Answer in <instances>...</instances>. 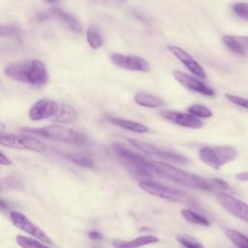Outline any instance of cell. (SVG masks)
I'll list each match as a JSON object with an SVG mask.
<instances>
[{"label": "cell", "instance_id": "1", "mask_svg": "<svg viewBox=\"0 0 248 248\" xmlns=\"http://www.w3.org/2000/svg\"><path fill=\"white\" fill-rule=\"evenodd\" d=\"M4 74L11 79L34 86L46 84L49 78L46 64L38 59L12 63L4 69Z\"/></svg>", "mask_w": 248, "mask_h": 248}, {"label": "cell", "instance_id": "2", "mask_svg": "<svg viewBox=\"0 0 248 248\" xmlns=\"http://www.w3.org/2000/svg\"><path fill=\"white\" fill-rule=\"evenodd\" d=\"M150 169L153 175L165 177L178 184L189 186L195 189H200L202 191H212L216 187L213 182L205 180L199 175L179 170L166 163L150 161Z\"/></svg>", "mask_w": 248, "mask_h": 248}, {"label": "cell", "instance_id": "3", "mask_svg": "<svg viewBox=\"0 0 248 248\" xmlns=\"http://www.w3.org/2000/svg\"><path fill=\"white\" fill-rule=\"evenodd\" d=\"M19 130L26 134L39 136L46 140L61 141L65 143H71L75 145H82L86 142V138L83 134L78 131H75L73 129H70L68 127L57 125V124L40 127V128L24 127Z\"/></svg>", "mask_w": 248, "mask_h": 248}, {"label": "cell", "instance_id": "4", "mask_svg": "<svg viewBox=\"0 0 248 248\" xmlns=\"http://www.w3.org/2000/svg\"><path fill=\"white\" fill-rule=\"evenodd\" d=\"M113 149L125 168L133 174L141 177L153 176L150 169V161L141 155L128 149L121 143H115Z\"/></svg>", "mask_w": 248, "mask_h": 248}, {"label": "cell", "instance_id": "5", "mask_svg": "<svg viewBox=\"0 0 248 248\" xmlns=\"http://www.w3.org/2000/svg\"><path fill=\"white\" fill-rule=\"evenodd\" d=\"M139 186L143 191L147 192L152 196L168 200L173 202H179L188 205H196V200L181 190L169 187L151 180H141L139 182Z\"/></svg>", "mask_w": 248, "mask_h": 248}, {"label": "cell", "instance_id": "6", "mask_svg": "<svg viewBox=\"0 0 248 248\" xmlns=\"http://www.w3.org/2000/svg\"><path fill=\"white\" fill-rule=\"evenodd\" d=\"M199 157L207 166L219 170L237 157V150L229 145L203 146L199 150Z\"/></svg>", "mask_w": 248, "mask_h": 248}, {"label": "cell", "instance_id": "7", "mask_svg": "<svg viewBox=\"0 0 248 248\" xmlns=\"http://www.w3.org/2000/svg\"><path fill=\"white\" fill-rule=\"evenodd\" d=\"M0 144L11 148L35 152H44L46 149V144L37 138L25 134L4 133V131L0 132Z\"/></svg>", "mask_w": 248, "mask_h": 248}, {"label": "cell", "instance_id": "8", "mask_svg": "<svg viewBox=\"0 0 248 248\" xmlns=\"http://www.w3.org/2000/svg\"><path fill=\"white\" fill-rule=\"evenodd\" d=\"M129 142L134 147H136L137 149L140 150L143 153H146L149 155H154V156L163 158L167 161L176 163V164H187L188 163V159L184 155L177 153L175 151L163 149V148H160V147H158L154 144H151L149 142L142 141V140H136V139H130Z\"/></svg>", "mask_w": 248, "mask_h": 248}, {"label": "cell", "instance_id": "9", "mask_svg": "<svg viewBox=\"0 0 248 248\" xmlns=\"http://www.w3.org/2000/svg\"><path fill=\"white\" fill-rule=\"evenodd\" d=\"M9 216H10V220L12 221V223L19 230L34 236L35 238L44 242L45 244L53 245L51 238L41 228H39L37 225H35L33 222H31L24 214H22L18 211H16V210H12V211H10Z\"/></svg>", "mask_w": 248, "mask_h": 248}, {"label": "cell", "instance_id": "10", "mask_svg": "<svg viewBox=\"0 0 248 248\" xmlns=\"http://www.w3.org/2000/svg\"><path fill=\"white\" fill-rule=\"evenodd\" d=\"M219 204L233 216L248 223V204L227 193H219L216 196Z\"/></svg>", "mask_w": 248, "mask_h": 248}, {"label": "cell", "instance_id": "11", "mask_svg": "<svg viewBox=\"0 0 248 248\" xmlns=\"http://www.w3.org/2000/svg\"><path fill=\"white\" fill-rule=\"evenodd\" d=\"M110 59L115 66L122 69L138 72H147L149 70L148 61L140 56L115 52L110 55Z\"/></svg>", "mask_w": 248, "mask_h": 248}, {"label": "cell", "instance_id": "12", "mask_svg": "<svg viewBox=\"0 0 248 248\" xmlns=\"http://www.w3.org/2000/svg\"><path fill=\"white\" fill-rule=\"evenodd\" d=\"M59 104L49 99H41L30 108L28 115L33 121L51 118L58 110Z\"/></svg>", "mask_w": 248, "mask_h": 248}, {"label": "cell", "instance_id": "13", "mask_svg": "<svg viewBox=\"0 0 248 248\" xmlns=\"http://www.w3.org/2000/svg\"><path fill=\"white\" fill-rule=\"evenodd\" d=\"M172 76L175 78L176 81H178L183 87L187 88L188 90L205 95V96H213L214 90L212 88H210L209 86L205 85L203 82H202L201 80L191 77L190 75L181 72V71H173L172 72Z\"/></svg>", "mask_w": 248, "mask_h": 248}, {"label": "cell", "instance_id": "14", "mask_svg": "<svg viewBox=\"0 0 248 248\" xmlns=\"http://www.w3.org/2000/svg\"><path fill=\"white\" fill-rule=\"evenodd\" d=\"M161 115L168 121L181 127L200 129L203 126L202 120L190 113H184L176 110H162Z\"/></svg>", "mask_w": 248, "mask_h": 248}, {"label": "cell", "instance_id": "15", "mask_svg": "<svg viewBox=\"0 0 248 248\" xmlns=\"http://www.w3.org/2000/svg\"><path fill=\"white\" fill-rule=\"evenodd\" d=\"M167 48L189 70L191 71L195 76L198 78H204L206 77V74L203 70V68L184 49L180 48L179 46H171L169 45Z\"/></svg>", "mask_w": 248, "mask_h": 248}, {"label": "cell", "instance_id": "16", "mask_svg": "<svg viewBox=\"0 0 248 248\" xmlns=\"http://www.w3.org/2000/svg\"><path fill=\"white\" fill-rule=\"evenodd\" d=\"M222 41L234 54L239 56H246L248 54V35H224Z\"/></svg>", "mask_w": 248, "mask_h": 248}, {"label": "cell", "instance_id": "17", "mask_svg": "<svg viewBox=\"0 0 248 248\" xmlns=\"http://www.w3.org/2000/svg\"><path fill=\"white\" fill-rule=\"evenodd\" d=\"M78 118L77 110L65 104H59L57 112L50 118L54 123H72Z\"/></svg>", "mask_w": 248, "mask_h": 248}, {"label": "cell", "instance_id": "18", "mask_svg": "<svg viewBox=\"0 0 248 248\" xmlns=\"http://www.w3.org/2000/svg\"><path fill=\"white\" fill-rule=\"evenodd\" d=\"M159 241V238H157L154 235H142L139 236L135 239L126 241V240H114L112 241V246L115 248H127V247H140L146 244L156 243Z\"/></svg>", "mask_w": 248, "mask_h": 248}, {"label": "cell", "instance_id": "19", "mask_svg": "<svg viewBox=\"0 0 248 248\" xmlns=\"http://www.w3.org/2000/svg\"><path fill=\"white\" fill-rule=\"evenodd\" d=\"M51 12L58 17L60 18L72 31L76 33H79L82 30V26L80 22L71 14L59 9V8H52Z\"/></svg>", "mask_w": 248, "mask_h": 248}, {"label": "cell", "instance_id": "20", "mask_svg": "<svg viewBox=\"0 0 248 248\" xmlns=\"http://www.w3.org/2000/svg\"><path fill=\"white\" fill-rule=\"evenodd\" d=\"M134 100L138 105L146 108H160L164 105V101L161 98L143 92L137 93L134 96Z\"/></svg>", "mask_w": 248, "mask_h": 248}, {"label": "cell", "instance_id": "21", "mask_svg": "<svg viewBox=\"0 0 248 248\" xmlns=\"http://www.w3.org/2000/svg\"><path fill=\"white\" fill-rule=\"evenodd\" d=\"M108 120L113 123L116 126H119L123 129L132 131V132H136V133H147L148 132V128L143 125L140 124L139 122H135L132 120H127V119H122V118H117V117H108Z\"/></svg>", "mask_w": 248, "mask_h": 248}, {"label": "cell", "instance_id": "22", "mask_svg": "<svg viewBox=\"0 0 248 248\" xmlns=\"http://www.w3.org/2000/svg\"><path fill=\"white\" fill-rule=\"evenodd\" d=\"M86 39H87L88 45L93 49L100 48L104 44L103 36H102L99 28L94 24H90L88 26L87 31H86Z\"/></svg>", "mask_w": 248, "mask_h": 248}, {"label": "cell", "instance_id": "23", "mask_svg": "<svg viewBox=\"0 0 248 248\" xmlns=\"http://www.w3.org/2000/svg\"><path fill=\"white\" fill-rule=\"evenodd\" d=\"M181 215L182 217L188 221L189 223H192V224H196V225H201V226H209L210 225V222L202 215L191 210V209H188V208H185V209H182L181 210Z\"/></svg>", "mask_w": 248, "mask_h": 248}, {"label": "cell", "instance_id": "24", "mask_svg": "<svg viewBox=\"0 0 248 248\" xmlns=\"http://www.w3.org/2000/svg\"><path fill=\"white\" fill-rule=\"evenodd\" d=\"M225 234L235 246L241 248H248V237L246 235L232 229H227L225 231Z\"/></svg>", "mask_w": 248, "mask_h": 248}, {"label": "cell", "instance_id": "25", "mask_svg": "<svg viewBox=\"0 0 248 248\" xmlns=\"http://www.w3.org/2000/svg\"><path fill=\"white\" fill-rule=\"evenodd\" d=\"M188 112L196 117L209 118L212 116V111L205 106L200 104H194L187 108Z\"/></svg>", "mask_w": 248, "mask_h": 248}, {"label": "cell", "instance_id": "26", "mask_svg": "<svg viewBox=\"0 0 248 248\" xmlns=\"http://www.w3.org/2000/svg\"><path fill=\"white\" fill-rule=\"evenodd\" d=\"M68 159L73 162L76 165L84 167V168H93L94 167V161L91 157L83 154H69Z\"/></svg>", "mask_w": 248, "mask_h": 248}, {"label": "cell", "instance_id": "27", "mask_svg": "<svg viewBox=\"0 0 248 248\" xmlns=\"http://www.w3.org/2000/svg\"><path fill=\"white\" fill-rule=\"evenodd\" d=\"M17 244L24 248H33V247H46V244L38 240L37 238H31L28 236H23L21 234H17L16 237Z\"/></svg>", "mask_w": 248, "mask_h": 248}, {"label": "cell", "instance_id": "28", "mask_svg": "<svg viewBox=\"0 0 248 248\" xmlns=\"http://www.w3.org/2000/svg\"><path fill=\"white\" fill-rule=\"evenodd\" d=\"M176 240L185 247H189V248H202L203 247V245L202 243L199 242V240L197 238H195L194 236L188 235V234H183V233H179L176 235Z\"/></svg>", "mask_w": 248, "mask_h": 248}, {"label": "cell", "instance_id": "29", "mask_svg": "<svg viewBox=\"0 0 248 248\" xmlns=\"http://www.w3.org/2000/svg\"><path fill=\"white\" fill-rule=\"evenodd\" d=\"M232 10L238 17L248 20V3L236 2L232 5Z\"/></svg>", "mask_w": 248, "mask_h": 248}, {"label": "cell", "instance_id": "30", "mask_svg": "<svg viewBox=\"0 0 248 248\" xmlns=\"http://www.w3.org/2000/svg\"><path fill=\"white\" fill-rule=\"evenodd\" d=\"M225 98L227 100H229L231 103L248 109V99H245V98H242L239 96H235V95H232V94H225Z\"/></svg>", "mask_w": 248, "mask_h": 248}, {"label": "cell", "instance_id": "31", "mask_svg": "<svg viewBox=\"0 0 248 248\" xmlns=\"http://www.w3.org/2000/svg\"><path fill=\"white\" fill-rule=\"evenodd\" d=\"M212 182L216 186V188H221V189H224V190H229L230 189L229 184L226 181H224L220 178H213Z\"/></svg>", "mask_w": 248, "mask_h": 248}, {"label": "cell", "instance_id": "32", "mask_svg": "<svg viewBox=\"0 0 248 248\" xmlns=\"http://www.w3.org/2000/svg\"><path fill=\"white\" fill-rule=\"evenodd\" d=\"M88 236H89V238L92 239V240H100V239L103 238L102 233L99 232H97V231H90V232H88Z\"/></svg>", "mask_w": 248, "mask_h": 248}, {"label": "cell", "instance_id": "33", "mask_svg": "<svg viewBox=\"0 0 248 248\" xmlns=\"http://www.w3.org/2000/svg\"><path fill=\"white\" fill-rule=\"evenodd\" d=\"M11 207H12V203L10 202H7L0 198V210L6 211V210L11 209Z\"/></svg>", "mask_w": 248, "mask_h": 248}, {"label": "cell", "instance_id": "34", "mask_svg": "<svg viewBox=\"0 0 248 248\" xmlns=\"http://www.w3.org/2000/svg\"><path fill=\"white\" fill-rule=\"evenodd\" d=\"M0 165L3 166H9L12 165V160L9 159L3 152L0 151Z\"/></svg>", "mask_w": 248, "mask_h": 248}, {"label": "cell", "instance_id": "35", "mask_svg": "<svg viewBox=\"0 0 248 248\" xmlns=\"http://www.w3.org/2000/svg\"><path fill=\"white\" fill-rule=\"evenodd\" d=\"M14 32V29L11 27H6V26H0V36L8 35Z\"/></svg>", "mask_w": 248, "mask_h": 248}, {"label": "cell", "instance_id": "36", "mask_svg": "<svg viewBox=\"0 0 248 248\" xmlns=\"http://www.w3.org/2000/svg\"><path fill=\"white\" fill-rule=\"evenodd\" d=\"M235 177L238 179V180H241V181H248V171H245V172H239L235 175Z\"/></svg>", "mask_w": 248, "mask_h": 248}, {"label": "cell", "instance_id": "37", "mask_svg": "<svg viewBox=\"0 0 248 248\" xmlns=\"http://www.w3.org/2000/svg\"><path fill=\"white\" fill-rule=\"evenodd\" d=\"M5 129H6V126L2 122H0V132L5 131Z\"/></svg>", "mask_w": 248, "mask_h": 248}, {"label": "cell", "instance_id": "38", "mask_svg": "<svg viewBox=\"0 0 248 248\" xmlns=\"http://www.w3.org/2000/svg\"><path fill=\"white\" fill-rule=\"evenodd\" d=\"M46 2H48V3H56V2H58L59 0H46Z\"/></svg>", "mask_w": 248, "mask_h": 248}, {"label": "cell", "instance_id": "39", "mask_svg": "<svg viewBox=\"0 0 248 248\" xmlns=\"http://www.w3.org/2000/svg\"><path fill=\"white\" fill-rule=\"evenodd\" d=\"M118 1H120V2H125L126 0H118Z\"/></svg>", "mask_w": 248, "mask_h": 248}]
</instances>
